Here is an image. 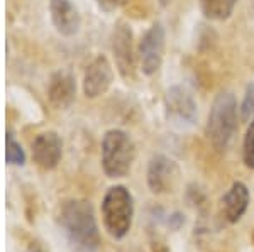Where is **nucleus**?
<instances>
[{"label": "nucleus", "instance_id": "nucleus-1", "mask_svg": "<svg viewBox=\"0 0 254 252\" xmlns=\"http://www.w3.org/2000/svg\"><path fill=\"white\" fill-rule=\"evenodd\" d=\"M60 223L75 252H97L100 234L92 203L87 200L66 202L61 208Z\"/></svg>", "mask_w": 254, "mask_h": 252}, {"label": "nucleus", "instance_id": "nucleus-2", "mask_svg": "<svg viewBox=\"0 0 254 252\" xmlns=\"http://www.w3.org/2000/svg\"><path fill=\"white\" fill-rule=\"evenodd\" d=\"M237 129V101L231 92H222L214 99L208 112L207 137L217 151H225Z\"/></svg>", "mask_w": 254, "mask_h": 252}, {"label": "nucleus", "instance_id": "nucleus-3", "mask_svg": "<svg viewBox=\"0 0 254 252\" xmlns=\"http://www.w3.org/2000/svg\"><path fill=\"white\" fill-rule=\"evenodd\" d=\"M102 218L112 239L119 241L129 234L134 218V198L126 186L117 185L109 188L102 202Z\"/></svg>", "mask_w": 254, "mask_h": 252}, {"label": "nucleus", "instance_id": "nucleus-4", "mask_svg": "<svg viewBox=\"0 0 254 252\" xmlns=\"http://www.w3.org/2000/svg\"><path fill=\"white\" fill-rule=\"evenodd\" d=\"M136 148L124 131L112 129L102 141V168L109 178H122L130 171Z\"/></svg>", "mask_w": 254, "mask_h": 252}, {"label": "nucleus", "instance_id": "nucleus-5", "mask_svg": "<svg viewBox=\"0 0 254 252\" xmlns=\"http://www.w3.org/2000/svg\"><path fill=\"white\" fill-rule=\"evenodd\" d=\"M165 43L166 34L163 24H153L139 43V63L141 71L146 76H153L159 71L165 58Z\"/></svg>", "mask_w": 254, "mask_h": 252}, {"label": "nucleus", "instance_id": "nucleus-6", "mask_svg": "<svg viewBox=\"0 0 254 252\" xmlns=\"http://www.w3.org/2000/svg\"><path fill=\"white\" fill-rule=\"evenodd\" d=\"M165 108L168 120L178 125H191L198 117L193 97L183 87L168 88L165 95Z\"/></svg>", "mask_w": 254, "mask_h": 252}, {"label": "nucleus", "instance_id": "nucleus-7", "mask_svg": "<svg viewBox=\"0 0 254 252\" xmlns=\"http://www.w3.org/2000/svg\"><path fill=\"white\" fill-rule=\"evenodd\" d=\"M180 169L178 164L170 157L158 154L149 161L147 166V186L153 193H168L173 192L178 183Z\"/></svg>", "mask_w": 254, "mask_h": 252}, {"label": "nucleus", "instance_id": "nucleus-8", "mask_svg": "<svg viewBox=\"0 0 254 252\" xmlns=\"http://www.w3.org/2000/svg\"><path fill=\"white\" fill-rule=\"evenodd\" d=\"M112 51L116 64L121 75L126 80L132 78L136 70V58H134V46H132V32L127 24H119L112 36Z\"/></svg>", "mask_w": 254, "mask_h": 252}, {"label": "nucleus", "instance_id": "nucleus-9", "mask_svg": "<svg viewBox=\"0 0 254 252\" xmlns=\"http://www.w3.org/2000/svg\"><path fill=\"white\" fill-rule=\"evenodd\" d=\"M114 80V71L105 56H98L88 64L83 76V92L88 99H97L109 90Z\"/></svg>", "mask_w": 254, "mask_h": 252}, {"label": "nucleus", "instance_id": "nucleus-10", "mask_svg": "<svg viewBox=\"0 0 254 252\" xmlns=\"http://www.w3.org/2000/svg\"><path fill=\"white\" fill-rule=\"evenodd\" d=\"M61 139L56 132H43L32 141V159L39 168L55 169L61 159Z\"/></svg>", "mask_w": 254, "mask_h": 252}, {"label": "nucleus", "instance_id": "nucleus-11", "mask_svg": "<svg viewBox=\"0 0 254 252\" xmlns=\"http://www.w3.org/2000/svg\"><path fill=\"white\" fill-rule=\"evenodd\" d=\"M53 26L63 36H75L80 31V14L69 0H51L49 2Z\"/></svg>", "mask_w": 254, "mask_h": 252}, {"label": "nucleus", "instance_id": "nucleus-12", "mask_svg": "<svg viewBox=\"0 0 254 252\" xmlns=\"http://www.w3.org/2000/svg\"><path fill=\"white\" fill-rule=\"evenodd\" d=\"M249 190L244 183L236 181L222 198V213L229 223H237L249 206Z\"/></svg>", "mask_w": 254, "mask_h": 252}, {"label": "nucleus", "instance_id": "nucleus-13", "mask_svg": "<svg viewBox=\"0 0 254 252\" xmlns=\"http://www.w3.org/2000/svg\"><path fill=\"white\" fill-rule=\"evenodd\" d=\"M76 95V85L75 78L66 71H58L51 76L48 88L49 101L56 108H68L73 103Z\"/></svg>", "mask_w": 254, "mask_h": 252}, {"label": "nucleus", "instance_id": "nucleus-14", "mask_svg": "<svg viewBox=\"0 0 254 252\" xmlns=\"http://www.w3.org/2000/svg\"><path fill=\"white\" fill-rule=\"evenodd\" d=\"M237 0H200V7L205 17L212 20H225L231 17Z\"/></svg>", "mask_w": 254, "mask_h": 252}, {"label": "nucleus", "instance_id": "nucleus-15", "mask_svg": "<svg viewBox=\"0 0 254 252\" xmlns=\"http://www.w3.org/2000/svg\"><path fill=\"white\" fill-rule=\"evenodd\" d=\"M5 157H7V162L9 164H15V166H20L24 164L26 161V154H24L22 148L17 141L12 137V134L9 132L7 134V149H5Z\"/></svg>", "mask_w": 254, "mask_h": 252}, {"label": "nucleus", "instance_id": "nucleus-16", "mask_svg": "<svg viewBox=\"0 0 254 252\" xmlns=\"http://www.w3.org/2000/svg\"><path fill=\"white\" fill-rule=\"evenodd\" d=\"M243 157H244V164L249 169H254V119H251V124H249L244 136Z\"/></svg>", "mask_w": 254, "mask_h": 252}, {"label": "nucleus", "instance_id": "nucleus-17", "mask_svg": "<svg viewBox=\"0 0 254 252\" xmlns=\"http://www.w3.org/2000/svg\"><path fill=\"white\" fill-rule=\"evenodd\" d=\"M241 119L244 122L254 119V81L248 85L244 93L243 103H241Z\"/></svg>", "mask_w": 254, "mask_h": 252}, {"label": "nucleus", "instance_id": "nucleus-18", "mask_svg": "<svg viewBox=\"0 0 254 252\" xmlns=\"http://www.w3.org/2000/svg\"><path fill=\"white\" fill-rule=\"evenodd\" d=\"M97 2L104 10H114V9H117V7H121L126 0H97Z\"/></svg>", "mask_w": 254, "mask_h": 252}, {"label": "nucleus", "instance_id": "nucleus-19", "mask_svg": "<svg viewBox=\"0 0 254 252\" xmlns=\"http://www.w3.org/2000/svg\"><path fill=\"white\" fill-rule=\"evenodd\" d=\"M29 252H43L41 249H36V247H31V251Z\"/></svg>", "mask_w": 254, "mask_h": 252}]
</instances>
